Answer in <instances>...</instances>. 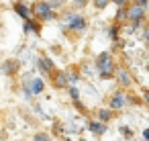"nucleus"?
I'll return each mask as SVG.
<instances>
[{"label":"nucleus","mask_w":149,"mask_h":141,"mask_svg":"<svg viewBox=\"0 0 149 141\" xmlns=\"http://www.w3.org/2000/svg\"><path fill=\"white\" fill-rule=\"evenodd\" d=\"M133 4H137V6H141V8H147V6H149V0H133Z\"/></svg>","instance_id":"nucleus-23"},{"label":"nucleus","mask_w":149,"mask_h":141,"mask_svg":"<svg viewBox=\"0 0 149 141\" xmlns=\"http://www.w3.org/2000/svg\"><path fill=\"white\" fill-rule=\"evenodd\" d=\"M108 35H110V39H112V41H116V37H118V23H116V25H112V27L108 29Z\"/></svg>","instance_id":"nucleus-21"},{"label":"nucleus","mask_w":149,"mask_h":141,"mask_svg":"<svg viewBox=\"0 0 149 141\" xmlns=\"http://www.w3.org/2000/svg\"><path fill=\"white\" fill-rule=\"evenodd\" d=\"M143 139H145V141H149V129H145V131H143Z\"/></svg>","instance_id":"nucleus-29"},{"label":"nucleus","mask_w":149,"mask_h":141,"mask_svg":"<svg viewBox=\"0 0 149 141\" xmlns=\"http://www.w3.org/2000/svg\"><path fill=\"white\" fill-rule=\"evenodd\" d=\"M19 70H21V61L19 59H6V61L0 64V72H2L4 76H8V78H15L19 74Z\"/></svg>","instance_id":"nucleus-7"},{"label":"nucleus","mask_w":149,"mask_h":141,"mask_svg":"<svg viewBox=\"0 0 149 141\" xmlns=\"http://www.w3.org/2000/svg\"><path fill=\"white\" fill-rule=\"evenodd\" d=\"M129 21L133 23V21H141L143 23V19H145V8H141V6H137V4H133V6H129Z\"/></svg>","instance_id":"nucleus-10"},{"label":"nucleus","mask_w":149,"mask_h":141,"mask_svg":"<svg viewBox=\"0 0 149 141\" xmlns=\"http://www.w3.org/2000/svg\"><path fill=\"white\" fill-rule=\"evenodd\" d=\"M65 72H68L70 82H78V80H80V72H78L76 68H70V70H65Z\"/></svg>","instance_id":"nucleus-17"},{"label":"nucleus","mask_w":149,"mask_h":141,"mask_svg":"<svg viewBox=\"0 0 149 141\" xmlns=\"http://www.w3.org/2000/svg\"><path fill=\"white\" fill-rule=\"evenodd\" d=\"M80 141H86V139H80Z\"/></svg>","instance_id":"nucleus-30"},{"label":"nucleus","mask_w":149,"mask_h":141,"mask_svg":"<svg viewBox=\"0 0 149 141\" xmlns=\"http://www.w3.org/2000/svg\"><path fill=\"white\" fill-rule=\"evenodd\" d=\"M127 106V92L125 90H116L112 96H110V108L112 110H120Z\"/></svg>","instance_id":"nucleus-9"},{"label":"nucleus","mask_w":149,"mask_h":141,"mask_svg":"<svg viewBox=\"0 0 149 141\" xmlns=\"http://www.w3.org/2000/svg\"><path fill=\"white\" fill-rule=\"evenodd\" d=\"M96 117H98V121H102V123H110V121L114 119V110H112V108H100V110L96 112Z\"/></svg>","instance_id":"nucleus-14"},{"label":"nucleus","mask_w":149,"mask_h":141,"mask_svg":"<svg viewBox=\"0 0 149 141\" xmlns=\"http://www.w3.org/2000/svg\"><path fill=\"white\" fill-rule=\"evenodd\" d=\"M143 100L149 104V90H145V92H143Z\"/></svg>","instance_id":"nucleus-28"},{"label":"nucleus","mask_w":149,"mask_h":141,"mask_svg":"<svg viewBox=\"0 0 149 141\" xmlns=\"http://www.w3.org/2000/svg\"><path fill=\"white\" fill-rule=\"evenodd\" d=\"M86 4H88V0H74V2H72V8H74V10H82Z\"/></svg>","instance_id":"nucleus-19"},{"label":"nucleus","mask_w":149,"mask_h":141,"mask_svg":"<svg viewBox=\"0 0 149 141\" xmlns=\"http://www.w3.org/2000/svg\"><path fill=\"white\" fill-rule=\"evenodd\" d=\"M37 66H39V70H41V74L43 76H51V72H55L57 68H55V64H53V59L51 57H47V55H41L39 59H37Z\"/></svg>","instance_id":"nucleus-8"},{"label":"nucleus","mask_w":149,"mask_h":141,"mask_svg":"<svg viewBox=\"0 0 149 141\" xmlns=\"http://www.w3.org/2000/svg\"><path fill=\"white\" fill-rule=\"evenodd\" d=\"M15 13H17V15H19L21 19H25V21L33 17V13H31V8H29V6H27L25 2H15Z\"/></svg>","instance_id":"nucleus-12"},{"label":"nucleus","mask_w":149,"mask_h":141,"mask_svg":"<svg viewBox=\"0 0 149 141\" xmlns=\"http://www.w3.org/2000/svg\"><path fill=\"white\" fill-rule=\"evenodd\" d=\"M108 2H110V0H94V6L96 8H106Z\"/></svg>","instance_id":"nucleus-22"},{"label":"nucleus","mask_w":149,"mask_h":141,"mask_svg":"<svg viewBox=\"0 0 149 141\" xmlns=\"http://www.w3.org/2000/svg\"><path fill=\"white\" fill-rule=\"evenodd\" d=\"M68 94H70L72 100H80V90H78L76 86H72V84L68 86Z\"/></svg>","instance_id":"nucleus-18"},{"label":"nucleus","mask_w":149,"mask_h":141,"mask_svg":"<svg viewBox=\"0 0 149 141\" xmlns=\"http://www.w3.org/2000/svg\"><path fill=\"white\" fill-rule=\"evenodd\" d=\"M23 90H25V94L31 98V96H37V94H43V90H45V82H43V78H39V76H35V74H27L25 78H23Z\"/></svg>","instance_id":"nucleus-2"},{"label":"nucleus","mask_w":149,"mask_h":141,"mask_svg":"<svg viewBox=\"0 0 149 141\" xmlns=\"http://www.w3.org/2000/svg\"><path fill=\"white\" fill-rule=\"evenodd\" d=\"M33 141H53V139H51L49 133H45V131H37V133L33 135Z\"/></svg>","instance_id":"nucleus-16"},{"label":"nucleus","mask_w":149,"mask_h":141,"mask_svg":"<svg viewBox=\"0 0 149 141\" xmlns=\"http://www.w3.org/2000/svg\"><path fill=\"white\" fill-rule=\"evenodd\" d=\"M63 19H65V23H68V29H63L65 33H68V31H70V33H76V35H84V33H86V29H88V21H86L82 15H78V13H70V15H65Z\"/></svg>","instance_id":"nucleus-3"},{"label":"nucleus","mask_w":149,"mask_h":141,"mask_svg":"<svg viewBox=\"0 0 149 141\" xmlns=\"http://www.w3.org/2000/svg\"><path fill=\"white\" fill-rule=\"evenodd\" d=\"M23 29H25V33H35V35H39V33H41V21H37V19H27L25 25H23Z\"/></svg>","instance_id":"nucleus-11"},{"label":"nucleus","mask_w":149,"mask_h":141,"mask_svg":"<svg viewBox=\"0 0 149 141\" xmlns=\"http://www.w3.org/2000/svg\"><path fill=\"white\" fill-rule=\"evenodd\" d=\"M110 2H114L116 6H127V0H110Z\"/></svg>","instance_id":"nucleus-25"},{"label":"nucleus","mask_w":149,"mask_h":141,"mask_svg":"<svg viewBox=\"0 0 149 141\" xmlns=\"http://www.w3.org/2000/svg\"><path fill=\"white\" fill-rule=\"evenodd\" d=\"M49 80H51V86H53L55 90H68V86H70V78H68V72H65V70H55V72H51Z\"/></svg>","instance_id":"nucleus-6"},{"label":"nucleus","mask_w":149,"mask_h":141,"mask_svg":"<svg viewBox=\"0 0 149 141\" xmlns=\"http://www.w3.org/2000/svg\"><path fill=\"white\" fill-rule=\"evenodd\" d=\"M114 80H116V84L120 86V90H129V88L133 86V74H131V70L125 68V66H118V68H116Z\"/></svg>","instance_id":"nucleus-5"},{"label":"nucleus","mask_w":149,"mask_h":141,"mask_svg":"<svg viewBox=\"0 0 149 141\" xmlns=\"http://www.w3.org/2000/svg\"><path fill=\"white\" fill-rule=\"evenodd\" d=\"M120 131H123V135H125V137H131V135H133V133H131V129H127V127H123Z\"/></svg>","instance_id":"nucleus-26"},{"label":"nucleus","mask_w":149,"mask_h":141,"mask_svg":"<svg viewBox=\"0 0 149 141\" xmlns=\"http://www.w3.org/2000/svg\"><path fill=\"white\" fill-rule=\"evenodd\" d=\"M74 104H76V108H78L80 112H86V106H84V104H82L80 100H74Z\"/></svg>","instance_id":"nucleus-24"},{"label":"nucleus","mask_w":149,"mask_h":141,"mask_svg":"<svg viewBox=\"0 0 149 141\" xmlns=\"http://www.w3.org/2000/svg\"><path fill=\"white\" fill-rule=\"evenodd\" d=\"M143 37H145V41L149 43V27H145V31H143Z\"/></svg>","instance_id":"nucleus-27"},{"label":"nucleus","mask_w":149,"mask_h":141,"mask_svg":"<svg viewBox=\"0 0 149 141\" xmlns=\"http://www.w3.org/2000/svg\"><path fill=\"white\" fill-rule=\"evenodd\" d=\"M88 129L96 135V137H100V135H104V131H106V123H102V121H90L88 123Z\"/></svg>","instance_id":"nucleus-13"},{"label":"nucleus","mask_w":149,"mask_h":141,"mask_svg":"<svg viewBox=\"0 0 149 141\" xmlns=\"http://www.w3.org/2000/svg\"><path fill=\"white\" fill-rule=\"evenodd\" d=\"M31 13H33V17H35L37 21H41V23L55 19V13H53V8L49 6V2H47V0H37V2H33Z\"/></svg>","instance_id":"nucleus-4"},{"label":"nucleus","mask_w":149,"mask_h":141,"mask_svg":"<svg viewBox=\"0 0 149 141\" xmlns=\"http://www.w3.org/2000/svg\"><path fill=\"white\" fill-rule=\"evenodd\" d=\"M47 2H49V6L55 10V8H61V6L68 2V0H47Z\"/></svg>","instance_id":"nucleus-20"},{"label":"nucleus","mask_w":149,"mask_h":141,"mask_svg":"<svg viewBox=\"0 0 149 141\" xmlns=\"http://www.w3.org/2000/svg\"><path fill=\"white\" fill-rule=\"evenodd\" d=\"M129 8L127 6H118L116 8V17H114V23H120V21H129Z\"/></svg>","instance_id":"nucleus-15"},{"label":"nucleus","mask_w":149,"mask_h":141,"mask_svg":"<svg viewBox=\"0 0 149 141\" xmlns=\"http://www.w3.org/2000/svg\"><path fill=\"white\" fill-rule=\"evenodd\" d=\"M94 66H96V72H98V78H100V80H112V78H114L116 64H114L110 51H100V53L96 55Z\"/></svg>","instance_id":"nucleus-1"}]
</instances>
